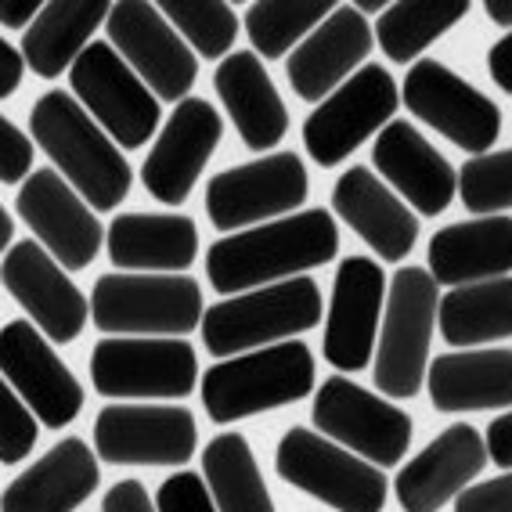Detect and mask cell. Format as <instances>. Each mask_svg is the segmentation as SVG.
I'll use <instances>...</instances> for the list:
<instances>
[{
    "label": "cell",
    "instance_id": "obj_1",
    "mask_svg": "<svg viewBox=\"0 0 512 512\" xmlns=\"http://www.w3.org/2000/svg\"><path fill=\"white\" fill-rule=\"evenodd\" d=\"M339 228L329 210H296L256 228L224 235L206 253V275L220 296H238L260 285L300 278L303 271L336 260Z\"/></svg>",
    "mask_w": 512,
    "mask_h": 512
},
{
    "label": "cell",
    "instance_id": "obj_2",
    "mask_svg": "<svg viewBox=\"0 0 512 512\" xmlns=\"http://www.w3.org/2000/svg\"><path fill=\"white\" fill-rule=\"evenodd\" d=\"M29 134L51 159V170L80 195L94 213L116 210L130 195V163L112 138L76 105L73 94L47 91L29 109Z\"/></svg>",
    "mask_w": 512,
    "mask_h": 512
},
{
    "label": "cell",
    "instance_id": "obj_3",
    "mask_svg": "<svg viewBox=\"0 0 512 512\" xmlns=\"http://www.w3.org/2000/svg\"><path fill=\"white\" fill-rule=\"evenodd\" d=\"M202 408L213 422L249 419L296 404L314 390V354L300 339L224 357L202 375Z\"/></svg>",
    "mask_w": 512,
    "mask_h": 512
},
{
    "label": "cell",
    "instance_id": "obj_4",
    "mask_svg": "<svg viewBox=\"0 0 512 512\" xmlns=\"http://www.w3.org/2000/svg\"><path fill=\"white\" fill-rule=\"evenodd\" d=\"M321 321V289L314 278H285L228 296L202 311V343L213 357H235L311 332Z\"/></svg>",
    "mask_w": 512,
    "mask_h": 512
},
{
    "label": "cell",
    "instance_id": "obj_5",
    "mask_svg": "<svg viewBox=\"0 0 512 512\" xmlns=\"http://www.w3.org/2000/svg\"><path fill=\"white\" fill-rule=\"evenodd\" d=\"M440 289L426 267H401L386 282V311L375 336L372 379L383 397L408 401L422 390L426 365H430L433 325H437Z\"/></svg>",
    "mask_w": 512,
    "mask_h": 512
},
{
    "label": "cell",
    "instance_id": "obj_6",
    "mask_svg": "<svg viewBox=\"0 0 512 512\" xmlns=\"http://www.w3.org/2000/svg\"><path fill=\"white\" fill-rule=\"evenodd\" d=\"M202 311V289L188 275L109 271L87 300V318L109 336H188L199 329Z\"/></svg>",
    "mask_w": 512,
    "mask_h": 512
},
{
    "label": "cell",
    "instance_id": "obj_7",
    "mask_svg": "<svg viewBox=\"0 0 512 512\" xmlns=\"http://www.w3.org/2000/svg\"><path fill=\"white\" fill-rule=\"evenodd\" d=\"M275 473L296 491L311 494L336 512H383L386 476L354 451L339 448L307 426H293L278 440Z\"/></svg>",
    "mask_w": 512,
    "mask_h": 512
},
{
    "label": "cell",
    "instance_id": "obj_8",
    "mask_svg": "<svg viewBox=\"0 0 512 512\" xmlns=\"http://www.w3.org/2000/svg\"><path fill=\"white\" fill-rule=\"evenodd\" d=\"M69 87L76 105L109 134L119 152H134L156 134L159 98L130 73V65L105 40L87 44L69 65Z\"/></svg>",
    "mask_w": 512,
    "mask_h": 512
},
{
    "label": "cell",
    "instance_id": "obj_9",
    "mask_svg": "<svg viewBox=\"0 0 512 512\" xmlns=\"http://www.w3.org/2000/svg\"><path fill=\"white\" fill-rule=\"evenodd\" d=\"M311 419L321 437L354 451L375 469L397 466L412 448V415L357 386L347 375H332L318 386Z\"/></svg>",
    "mask_w": 512,
    "mask_h": 512
},
{
    "label": "cell",
    "instance_id": "obj_10",
    "mask_svg": "<svg viewBox=\"0 0 512 512\" xmlns=\"http://www.w3.org/2000/svg\"><path fill=\"white\" fill-rule=\"evenodd\" d=\"M397 105H401V91L394 76L383 65L365 62L307 116L303 123L307 156L325 170L339 166L394 119Z\"/></svg>",
    "mask_w": 512,
    "mask_h": 512
},
{
    "label": "cell",
    "instance_id": "obj_11",
    "mask_svg": "<svg viewBox=\"0 0 512 512\" xmlns=\"http://www.w3.org/2000/svg\"><path fill=\"white\" fill-rule=\"evenodd\" d=\"M91 379L101 397L174 401L199 383V357L188 339H101L91 350Z\"/></svg>",
    "mask_w": 512,
    "mask_h": 512
},
{
    "label": "cell",
    "instance_id": "obj_12",
    "mask_svg": "<svg viewBox=\"0 0 512 512\" xmlns=\"http://www.w3.org/2000/svg\"><path fill=\"white\" fill-rule=\"evenodd\" d=\"M311 195V177L296 152H271L253 163L231 166L206 184V213L224 235H235L246 224L289 217Z\"/></svg>",
    "mask_w": 512,
    "mask_h": 512
},
{
    "label": "cell",
    "instance_id": "obj_13",
    "mask_svg": "<svg viewBox=\"0 0 512 512\" xmlns=\"http://www.w3.org/2000/svg\"><path fill=\"white\" fill-rule=\"evenodd\" d=\"M199 426L184 404H105L94 419V451L109 466H184Z\"/></svg>",
    "mask_w": 512,
    "mask_h": 512
},
{
    "label": "cell",
    "instance_id": "obj_14",
    "mask_svg": "<svg viewBox=\"0 0 512 512\" xmlns=\"http://www.w3.org/2000/svg\"><path fill=\"white\" fill-rule=\"evenodd\" d=\"M105 29H109V47L159 101L177 105L188 98L192 83L199 80V58L159 15L156 4L145 0L109 4Z\"/></svg>",
    "mask_w": 512,
    "mask_h": 512
},
{
    "label": "cell",
    "instance_id": "obj_15",
    "mask_svg": "<svg viewBox=\"0 0 512 512\" xmlns=\"http://www.w3.org/2000/svg\"><path fill=\"white\" fill-rule=\"evenodd\" d=\"M404 105L430 123L440 138H448L455 148L469 156H484L491 152L498 134H502V112L476 91L473 83L451 73L448 65L437 58H419L404 76Z\"/></svg>",
    "mask_w": 512,
    "mask_h": 512
},
{
    "label": "cell",
    "instance_id": "obj_16",
    "mask_svg": "<svg viewBox=\"0 0 512 512\" xmlns=\"http://www.w3.org/2000/svg\"><path fill=\"white\" fill-rule=\"evenodd\" d=\"M0 375L47 430H62L83 412L80 379L29 321L0 329Z\"/></svg>",
    "mask_w": 512,
    "mask_h": 512
},
{
    "label": "cell",
    "instance_id": "obj_17",
    "mask_svg": "<svg viewBox=\"0 0 512 512\" xmlns=\"http://www.w3.org/2000/svg\"><path fill=\"white\" fill-rule=\"evenodd\" d=\"M15 210L65 275L91 267L101 242H105V231H101L94 210L51 166L33 170L22 181L19 195H15Z\"/></svg>",
    "mask_w": 512,
    "mask_h": 512
},
{
    "label": "cell",
    "instance_id": "obj_18",
    "mask_svg": "<svg viewBox=\"0 0 512 512\" xmlns=\"http://www.w3.org/2000/svg\"><path fill=\"white\" fill-rule=\"evenodd\" d=\"M0 282L29 314V325L47 343H73L87 325V296L62 267L44 253L37 238H22L0 264Z\"/></svg>",
    "mask_w": 512,
    "mask_h": 512
},
{
    "label": "cell",
    "instance_id": "obj_19",
    "mask_svg": "<svg viewBox=\"0 0 512 512\" xmlns=\"http://www.w3.org/2000/svg\"><path fill=\"white\" fill-rule=\"evenodd\" d=\"M224 138V119L206 98H184L159 130L156 145L141 163V184L166 206H181L192 195L210 156Z\"/></svg>",
    "mask_w": 512,
    "mask_h": 512
},
{
    "label": "cell",
    "instance_id": "obj_20",
    "mask_svg": "<svg viewBox=\"0 0 512 512\" xmlns=\"http://www.w3.org/2000/svg\"><path fill=\"white\" fill-rule=\"evenodd\" d=\"M386 300V275L372 256H347L336 267L329 318H325V361L339 372L372 365L379 318Z\"/></svg>",
    "mask_w": 512,
    "mask_h": 512
},
{
    "label": "cell",
    "instance_id": "obj_21",
    "mask_svg": "<svg viewBox=\"0 0 512 512\" xmlns=\"http://www.w3.org/2000/svg\"><path fill=\"white\" fill-rule=\"evenodd\" d=\"M372 166L397 188V199L422 217H440L455 199V166L408 119H390L372 145Z\"/></svg>",
    "mask_w": 512,
    "mask_h": 512
},
{
    "label": "cell",
    "instance_id": "obj_22",
    "mask_svg": "<svg viewBox=\"0 0 512 512\" xmlns=\"http://www.w3.org/2000/svg\"><path fill=\"white\" fill-rule=\"evenodd\" d=\"M484 466L487 455L480 433L466 422H455L437 433L408 466H401L394 494L404 512H440L455 502L458 491H466L469 480L484 473Z\"/></svg>",
    "mask_w": 512,
    "mask_h": 512
},
{
    "label": "cell",
    "instance_id": "obj_23",
    "mask_svg": "<svg viewBox=\"0 0 512 512\" xmlns=\"http://www.w3.org/2000/svg\"><path fill=\"white\" fill-rule=\"evenodd\" d=\"M372 51V26L361 19L350 4H336L329 19L321 22L314 33L296 44V51L285 58L289 87L303 101H321L336 91L347 76L357 73Z\"/></svg>",
    "mask_w": 512,
    "mask_h": 512
},
{
    "label": "cell",
    "instance_id": "obj_24",
    "mask_svg": "<svg viewBox=\"0 0 512 512\" xmlns=\"http://www.w3.org/2000/svg\"><path fill=\"white\" fill-rule=\"evenodd\" d=\"M332 210L390 264H401L419 242V217L379 181L372 166H350L339 177L332 188Z\"/></svg>",
    "mask_w": 512,
    "mask_h": 512
},
{
    "label": "cell",
    "instance_id": "obj_25",
    "mask_svg": "<svg viewBox=\"0 0 512 512\" xmlns=\"http://www.w3.org/2000/svg\"><path fill=\"white\" fill-rule=\"evenodd\" d=\"M98 484V455L87 440L65 437L11 480L0 494V512H76Z\"/></svg>",
    "mask_w": 512,
    "mask_h": 512
},
{
    "label": "cell",
    "instance_id": "obj_26",
    "mask_svg": "<svg viewBox=\"0 0 512 512\" xmlns=\"http://www.w3.org/2000/svg\"><path fill=\"white\" fill-rule=\"evenodd\" d=\"M426 390L437 412H509L512 404V350L476 347L440 354L426 365Z\"/></svg>",
    "mask_w": 512,
    "mask_h": 512
},
{
    "label": "cell",
    "instance_id": "obj_27",
    "mask_svg": "<svg viewBox=\"0 0 512 512\" xmlns=\"http://www.w3.org/2000/svg\"><path fill=\"white\" fill-rule=\"evenodd\" d=\"M105 249L130 275H177L199 256V228L184 213H119L105 231Z\"/></svg>",
    "mask_w": 512,
    "mask_h": 512
},
{
    "label": "cell",
    "instance_id": "obj_28",
    "mask_svg": "<svg viewBox=\"0 0 512 512\" xmlns=\"http://www.w3.org/2000/svg\"><path fill=\"white\" fill-rule=\"evenodd\" d=\"M213 87H217V98L224 101L246 148L267 152L285 138V130H289L285 101L253 51H235L224 58L213 73Z\"/></svg>",
    "mask_w": 512,
    "mask_h": 512
},
{
    "label": "cell",
    "instance_id": "obj_29",
    "mask_svg": "<svg viewBox=\"0 0 512 512\" xmlns=\"http://www.w3.org/2000/svg\"><path fill=\"white\" fill-rule=\"evenodd\" d=\"M430 278L440 285H473L487 278H505L512 267V220L476 217L448 224L430 238Z\"/></svg>",
    "mask_w": 512,
    "mask_h": 512
},
{
    "label": "cell",
    "instance_id": "obj_30",
    "mask_svg": "<svg viewBox=\"0 0 512 512\" xmlns=\"http://www.w3.org/2000/svg\"><path fill=\"white\" fill-rule=\"evenodd\" d=\"M105 19H109L105 0H87V4L55 0V4H44L37 19L29 22V29L22 33V62L40 80H55L80 58L83 47L91 44L94 29L105 26Z\"/></svg>",
    "mask_w": 512,
    "mask_h": 512
},
{
    "label": "cell",
    "instance_id": "obj_31",
    "mask_svg": "<svg viewBox=\"0 0 512 512\" xmlns=\"http://www.w3.org/2000/svg\"><path fill=\"white\" fill-rule=\"evenodd\" d=\"M440 336L458 350H476L484 343L512 336V278L455 285L444 300H437Z\"/></svg>",
    "mask_w": 512,
    "mask_h": 512
},
{
    "label": "cell",
    "instance_id": "obj_32",
    "mask_svg": "<svg viewBox=\"0 0 512 512\" xmlns=\"http://www.w3.org/2000/svg\"><path fill=\"white\" fill-rule=\"evenodd\" d=\"M202 484L217 512H275V498L242 433H220L202 448Z\"/></svg>",
    "mask_w": 512,
    "mask_h": 512
},
{
    "label": "cell",
    "instance_id": "obj_33",
    "mask_svg": "<svg viewBox=\"0 0 512 512\" xmlns=\"http://www.w3.org/2000/svg\"><path fill=\"white\" fill-rule=\"evenodd\" d=\"M469 15V4L462 0H444V4H415V0H401V4H386V11L375 22V37L386 58L397 65L419 62V55L444 37L448 29Z\"/></svg>",
    "mask_w": 512,
    "mask_h": 512
},
{
    "label": "cell",
    "instance_id": "obj_34",
    "mask_svg": "<svg viewBox=\"0 0 512 512\" xmlns=\"http://www.w3.org/2000/svg\"><path fill=\"white\" fill-rule=\"evenodd\" d=\"M336 8L332 0H311V4H275V0H260L249 4L246 11V33L249 44L256 47V58H285L300 44L307 33L329 19V11Z\"/></svg>",
    "mask_w": 512,
    "mask_h": 512
},
{
    "label": "cell",
    "instance_id": "obj_35",
    "mask_svg": "<svg viewBox=\"0 0 512 512\" xmlns=\"http://www.w3.org/2000/svg\"><path fill=\"white\" fill-rule=\"evenodd\" d=\"M174 33L192 47V55L202 58H228L238 37V19L231 4L224 0H206V4H188V0H163L156 4Z\"/></svg>",
    "mask_w": 512,
    "mask_h": 512
},
{
    "label": "cell",
    "instance_id": "obj_36",
    "mask_svg": "<svg viewBox=\"0 0 512 512\" xmlns=\"http://www.w3.org/2000/svg\"><path fill=\"white\" fill-rule=\"evenodd\" d=\"M455 195L476 217H502L512 206V152H484L469 156L462 170H455Z\"/></svg>",
    "mask_w": 512,
    "mask_h": 512
},
{
    "label": "cell",
    "instance_id": "obj_37",
    "mask_svg": "<svg viewBox=\"0 0 512 512\" xmlns=\"http://www.w3.org/2000/svg\"><path fill=\"white\" fill-rule=\"evenodd\" d=\"M37 433L40 422L33 419V412L19 401V394L0 375V462L4 466L22 462L29 451L37 448Z\"/></svg>",
    "mask_w": 512,
    "mask_h": 512
},
{
    "label": "cell",
    "instance_id": "obj_38",
    "mask_svg": "<svg viewBox=\"0 0 512 512\" xmlns=\"http://www.w3.org/2000/svg\"><path fill=\"white\" fill-rule=\"evenodd\" d=\"M156 512H217L199 473H174L156 491Z\"/></svg>",
    "mask_w": 512,
    "mask_h": 512
},
{
    "label": "cell",
    "instance_id": "obj_39",
    "mask_svg": "<svg viewBox=\"0 0 512 512\" xmlns=\"http://www.w3.org/2000/svg\"><path fill=\"white\" fill-rule=\"evenodd\" d=\"M33 170V141L0 112V181H26Z\"/></svg>",
    "mask_w": 512,
    "mask_h": 512
},
{
    "label": "cell",
    "instance_id": "obj_40",
    "mask_svg": "<svg viewBox=\"0 0 512 512\" xmlns=\"http://www.w3.org/2000/svg\"><path fill=\"white\" fill-rule=\"evenodd\" d=\"M455 512H512V476L502 473L455 494Z\"/></svg>",
    "mask_w": 512,
    "mask_h": 512
},
{
    "label": "cell",
    "instance_id": "obj_41",
    "mask_svg": "<svg viewBox=\"0 0 512 512\" xmlns=\"http://www.w3.org/2000/svg\"><path fill=\"white\" fill-rule=\"evenodd\" d=\"M101 512H156V505L141 480H119L101 498Z\"/></svg>",
    "mask_w": 512,
    "mask_h": 512
},
{
    "label": "cell",
    "instance_id": "obj_42",
    "mask_svg": "<svg viewBox=\"0 0 512 512\" xmlns=\"http://www.w3.org/2000/svg\"><path fill=\"white\" fill-rule=\"evenodd\" d=\"M480 440H484L487 462H494L498 469L509 473V466H512V415L502 412L498 419H491V426H487V433Z\"/></svg>",
    "mask_w": 512,
    "mask_h": 512
},
{
    "label": "cell",
    "instance_id": "obj_43",
    "mask_svg": "<svg viewBox=\"0 0 512 512\" xmlns=\"http://www.w3.org/2000/svg\"><path fill=\"white\" fill-rule=\"evenodd\" d=\"M487 73L491 80L502 87L505 94H512V37L505 33L502 40H494L491 51H487Z\"/></svg>",
    "mask_w": 512,
    "mask_h": 512
},
{
    "label": "cell",
    "instance_id": "obj_44",
    "mask_svg": "<svg viewBox=\"0 0 512 512\" xmlns=\"http://www.w3.org/2000/svg\"><path fill=\"white\" fill-rule=\"evenodd\" d=\"M22 73H26V62L8 40L0 37V98H11V94L19 91Z\"/></svg>",
    "mask_w": 512,
    "mask_h": 512
},
{
    "label": "cell",
    "instance_id": "obj_45",
    "mask_svg": "<svg viewBox=\"0 0 512 512\" xmlns=\"http://www.w3.org/2000/svg\"><path fill=\"white\" fill-rule=\"evenodd\" d=\"M40 8L37 0H0V26L8 29H29V22L37 19Z\"/></svg>",
    "mask_w": 512,
    "mask_h": 512
},
{
    "label": "cell",
    "instance_id": "obj_46",
    "mask_svg": "<svg viewBox=\"0 0 512 512\" xmlns=\"http://www.w3.org/2000/svg\"><path fill=\"white\" fill-rule=\"evenodd\" d=\"M484 11H487V19H491L494 26H502V29L512 26V0H487Z\"/></svg>",
    "mask_w": 512,
    "mask_h": 512
},
{
    "label": "cell",
    "instance_id": "obj_47",
    "mask_svg": "<svg viewBox=\"0 0 512 512\" xmlns=\"http://www.w3.org/2000/svg\"><path fill=\"white\" fill-rule=\"evenodd\" d=\"M11 235H15V224H11L8 210H4V206H0V253H4V249H8Z\"/></svg>",
    "mask_w": 512,
    "mask_h": 512
}]
</instances>
